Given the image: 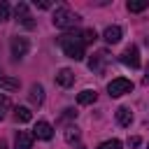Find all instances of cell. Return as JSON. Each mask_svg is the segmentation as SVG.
Masks as SVG:
<instances>
[{
  "label": "cell",
  "instance_id": "cell-1",
  "mask_svg": "<svg viewBox=\"0 0 149 149\" xmlns=\"http://www.w3.org/2000/svg\"><path fill=\"white\" fill-rule=\"evenodd\" d=\"M58 44L63 49V54L72 61H81L84 58V42H81V35L79 33H65L58 37Z\"/></svg>",
  "mask_w": 149,
  "mask_h": 149
},
{
  "label": "cell",
  "instance_id": "cell-2",
  "mask_svg": "<svg viewBox=\"0 0 149 149\" xmlns=\"http://www.w3.org/2000/svg\"><path fill=\"white\" fill-rule=\"evenodd\" d=\"M54 26L56 28H63V30H70V28H74V26H79V21H81V16L79 14H74L72 9H68V7H58L56 12H54Z\"/></svg>",
  "mask_w": 149,
  "mask_h": 149
},
{
  "label": "cell",
  "instance_id": "cell-3",
  "mask_svg": "<svg viewBox=\"0 0 149 149\" xmlns=\"http://www.w3.org/2000/svg\"><path fill=\"white\" fill-rule=\"evenodd\" d=\"M130 91H133V81L126 79V77H116V79H112V81L107 84V93H109L112 98L126 95V93H130Z\"/></svg>",
  "mask_w": 149,
  "mask_h": 149
},
{
  "label": "cell",
  "instance_id": "cell-4",
  "mask_svg": "<svg viewBox=\"0 0 149 149\" xmlns=\"http://www.w3.org/2000/svg\"><path fill=\"white\" fill-rule=\"evenodd\" d=\"M9 49H12V58H23L28 54V49H30V42H28V37L16 35V37H12Z\"/></svg>",
  "mask_w": 149,
  "mask_h": 149
},
{
  "label": "cell",
  "instance_id": "cell-5",
  "mask_svg": "<svg viewBox=\"0 0 149 149\" xmlns=\"http://www.w3.org/2000/svg\"><path fill=\"white\" fill-rule=\"evenodd\" d=\"M121 63L128 65V68H140V51H137L135 44H130V47L123 49V54H121Z\"/></svg>",
  "mask_w": 149,
  "mask_h": 149
},
{
  "label": "cell",
  "instance_id": "cell-6",
  "mask_svg": "<svg viewBox=\"0 0 149 149\" xmlns=\"http://www.w3.org/2000/svg\"><path fill=\"white\" fill-rule=\"evenodd\" d=\"M33 140H35V135L30 130H16V135H14V149H33Z\"/></svg>",
  "mask_w": 149,
  "mask_h": 149
},
{
  "label": "cell",
  "instance_id": "cell-7",
  "mask_svg": "<svg viewBox=\"0 0 149 149\" xmlns=\"http://www.w3.org/2000/svg\"><path fill=\"white\" fill-rule=\"evenodd\" d=\"M14 16H16V21H19V23H23L26 28H33V16H30V12H28V5H26V2H19V5H16Z\"/></svg>",
  "mask_w": 149,
  "mask_h": 149
},
{
  "label": "cell",
  "instance_id": "cell-8",
  "mask_svg": "<svg viewBox=\"0 0 149 149\" xmlns=\"http://www.w3.org/2000/svg\"><path fill=\"white\" fill-rule=\"evenodd\" d=\"M33 135L40 137V140H51V137H54V128H51V123H47V121H37L35 128H33Z\"/></svg>",
  "mask_w": 149,
  "mask_h": 149
},
{
  "label": "cell",
  "instance_id": "cell-9",
  "mask_svg": "<svg viewBox=\"0 0 149 149\" xmlns=\"http://www.w3.org/2000/svg\"><path fill=\"white\" fill-rule=\"evenodd\" d=\"M56 84H58V86H63V88L72 86V84H74V72H72L70 68H61V70H58V74H56Z\"/></svg>",
  "mask_w": 149,
  "mask_h": 149
},
{
  "label": "cell",
  "instance_id": "cell-10",
  "mask_svg": "<svg viewBox=\"0 0 149 149\" xmlns=\"http://www.w3.org/2000/svg\"><path fill=\"white\" fill-rule=\"evenodd\" d=\"M102 37H105L107 44H116V42L121 40V28H119V26H109V28H105Z\"/></svg>",
  "mask_w": 149,
  "mask_h": 149
},
{
  "label": "cell",
  "instance_id": "cell-11",
  "mask_svg": "<svg viewBox=\"0 0 149 149\" xmlns=\"http://www.w3.org/2000/svg\"><path fill=\"white\" fill-rule=\"evenodd\" d=\"M28 98H30V102H33V105H37V107H40V105L44 102V88H42L40 84H33V86H30Z\"/></svg>",
  "mask_w": 149,
  "mask_h": 149
},
{
  "label": "cell",
  "instance_id": "cell-12",
  "mask_svg": "<svg viewBox=\"0 0 149 149\" xmlns=\"http://www.w3.org/2000/svg\"><path fill=\"white\" fill-rule=\"evenodd\" d=\"M116 121H119V126H130L133 123V112H130V107H119L116 109Z\"/></svg>",
  "mask_w": 149,
  "mask_h": 149
},
{
  "label": "cell",
  "instance_id": "cell-13",
  "mask_svg": "<svg viewBox=\"0 0 149 149\" xmlns=\"http://www.w3.org/2000/svg\"><path fill=\"white\" fill-rule=\"evenodd\" d=\"M105 61H107V54H105V51H98V54L88 61V68H91V70H95V72H102Z\"/></svg>",
  "mask_w": 149,
  "mask_h": 149
},
{
  "label": "cell",
  "instance_id": "cell-14",
  "mask_svg": "<svg viewBox=\"0 0 149 149\" xmlns=\"http://www.w3.org/2000/svg\"><path fill=\"white\" fill-rule=\"evenodd\" d=\"M95 98H98V93L91 91V88H86V91H81V93L77 95V102H79V105H93Z\"/></svg>",
  "mask_w": 149,
  "mask_h": 149
},
{
  "label": "cell",
  "instance_id": "cell-15",
  "mask_svg": "<svg viewBox=\"0 0 149 149\" xmlns=\"http://www.w3.org/2000/svg\"><path fill=\"white\" fill-rule=\"evenodd\" d=\"M14 119H16V123H28L33 119V112L28 107H16L14 109Z\"/></svg>",
  "mask_w": 149,
  "mask_h": 149
},
{
  "label": "cell",
  "instance_id": "cell-16",
  "mask_svg": "<svg viewBox=\"0 0 149 149\" xmlns=\"http://www.w3.org/2000/svg\"><path fill=\"white\" fill-rule=\"evenodd\" d=\"M0 88H5V91H16V88H19V79L7 77V74H0Z\"/></svg>",
  "mask_w": 149,
  "mask_h": 149
},
{
  "label": "cell",
  "instance_id": "cell-17",
  "mask_svg": "<svg viewBox=\"0 0 149 149\" xmlns=\"http://www.w3.org/2000/svg\"><path fill=\"white\" fill-rule=\"evenodd\" d=\"M126 7H128V12H144L147 7H149V0H128L126 2Z\"/></svg>",
  "mask_w": 149,
  "mask_h": 149
},
{
  "label": "cell",
  "instance_id": "cell-18",
  "mask_svg": "<svg viewBox=\"0 0 149 149\" xmlns=\"http://www.w3.org/2000/svg\"><path fill=\"white\" fill-rule=\"evenodd\" d=\"M65 142H68V144L79 142V128H77V126H68V128H65Z\"/></svg>",
  "mask_w": 149,
  "mask_h": 149
},
{
  "label": "cell",
  "instance_id": "cell-19",
  "mask_svg": "<svg viewBox=\"0 0 149 149\" xmlns=\"http://www.w3.org/2000/svg\"><path fill=\"white\" fill-rule=\"evenodd\" d=\"M12 109V102H9V98L5 95V93H0V121L7 116V112Z\"/></svg>",
  "mask_w": 149,
  "mask_h": 149
},
{
  "label": "cell",
  "instance_id": "cell-20",
  "mask_svg": "<svg viewBox=\"0 0 149 149\" xmlns=\"http://www.w3.org/2000/svg\"><path fill=\"white\" fill-rule=\"evenodd\" d=\"M79 35H81V42H84V44H93V42H95V37H98L93 28H86V30H81Z\"/></svg>",
  "mask_w": 149,
  "mask_h": 149
},
{
  "label": "cell",
  "instance_id": "cell-21",
  "mask_svg": "<svg viewBox=\"0 0 149 149\" xmlns=\"http://www.w3.org/2000/svg\"><path fill=\"white\" fill-rule=\"evenodd\" d=\"M98 149H121V142H119V140H107V142H102Z\"/></svg>",
  "mask_w": 149,
  "mask_h": 149
},
{
  "label": "cell",
  "instance_id": "cell-22",
  "mask_svg": "<svg viewBox=\"0 0 149 149\" xmlns=\"http://www.w3.org/2000/svg\"><path fill=\"white\" fill-rule=\"evenodd\" d=\"M9 19V5L7 2H0V21Z\"/></svg>",
  "mask_w": 149,
  "mask_h": 149
},
{
  "label": "cell",
  "instance_id": "cell-23",
  "mask_svg": "<svg viewBox=\"0 0 149 149\" xmlns=\"http://www.w3.org/2000/svg\"><path fill=\"white\" fill-rule=\"evenodd\" d=\"M142 144V140L137 137V135H133V137H128V147H140Z\"/></svg>",
  "mask_w": 149,
  "mask_h": 149
},
{
  "label": "cell",
  "instance_id": "cell-24",
  "mask_svg": "<svg viewBox=\"0 0 149 149\" xmlns=\"http://www.w3.org/2000/svg\"><path fill=\"white\" fill-rule=\"evenodd\" d=\"M35 5H37L40 9H49V7H51V2H49V0H35Z\"/></svg>",
  "mask_w": 149,
  "mask_h": 149
},
{
  "label": "cell",
  "instance_id": "cell-25",
  "mask_svg": "<svg viewBox=\"0 0 149 149\" xmlns=\"http://www.w3.org/2000/svg\"><path fill=\"white\" fill-rule=\"evenodd\" d=\"M0 149H7V142L5 140H0Z\"/></svg>",
  "mask_w": 149,
  "mask_h": 149
},
{
  "label": "cell",
  "instance_id": "cell-26",
  "mask_svg": "<svg viewBox=\"0 0 149 149\" xmlns=\"http://www.w3.org/2000/svg\"><path fill=\"white\" fill-rule=\"evenodd\" d=\"M144 81H149V65H147V74H144Z\"/></svg>",
  "mask_w": 149,
  "mask_h": 149
},
{
  "label": "cell",
  "instance_id": "cell-27",
  "mask_svg": "<svg viewBox=\"0 0 149 149\" xmlns=\"http://www.w3.org/2000/svg\"><path fill=\"white\" fill-rule=\"evenodd\" d=\"M77 149H84V147H77Z\"/></svg>",
  "mask_w": 149,
  "mask_h": 149
}]
</instances>
